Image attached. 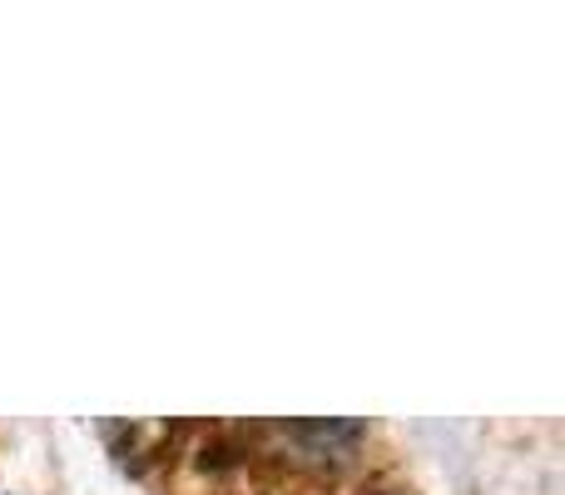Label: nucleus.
Segmentation results:
<instances>
[]
</instances>
